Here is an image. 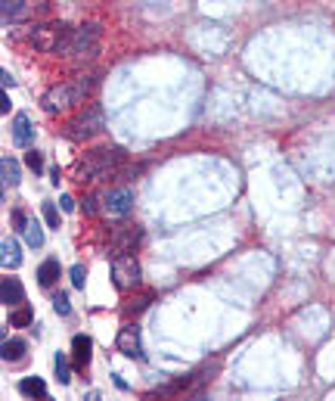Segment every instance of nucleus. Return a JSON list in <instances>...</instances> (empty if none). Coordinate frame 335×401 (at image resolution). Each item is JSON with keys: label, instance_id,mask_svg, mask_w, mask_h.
<instances>
[{"label": "nucleus", "instance_id": "2eb2a0df", "mask_svg": "<svg viewBox=\"0 0 335 401\" xmlns=\"http://www.w3.org/2000/svg\"><path fill=\"white\" fill-rule=\"evenodd\" d=\"M25 339H3V361L6 364H16V361H22L25 358Z\"/></svg>", "mask_w": 335, "mask_h": 401}, {"label": "nucleus", "instance_id": "cd10ccee", "mask_svg": "<svg viewBox=\"0 0 335 401\" xmlns=\"http://www.w3.org/2000/svg\"><path fill=\"white\" fill-rule=\"evenodd\" d=\"M62 212H72V208H74V199H72V196H62Z\"/></svg>", "mask_w": 335, "mask_h": 401}, {"label": "nucleus", "instance_id": "ddd939ff", "mask_svg": "<svg viewBox=\"0 0 335 401\" xmlns=\"http://www.w3.org/2000/svg\"><path fill=\"white\" fill-rule=\"evenodd\" d=\"M62 268H59V258H47V262H41V268H37V283L41 286H53L56 280H59Z\"/></svg>", "mask_w": 335, "mask_h": 401}, {"label": "nucleus", "instance_id": "4468645a", "mask_svg": "<svg viewBox=\"0 0 335 401\" xmlns=\"http://www.w3.org/2000/svg\"><path fill=\"white\" fill-rule=\"evenodd\" d=\"M19 392L28 395V398H43V395H47V386H43L41 376H25V380H19Z\"/></svg>", "mask_w": 335, "mask_h": 401}, {"label": "nucleus", "instance_id": "7ed1b4c3", "mask_svg": "<svg viewBox=\"0 0 335 401\" xmlns=\"http://www.w3.org/2000/svg\"><path fill=\"white\" fill-rule=\"evenodd\" d=\"M72 35L74 28H68L65 22H34V26H28L16 38H25V44H31L41 53H50V57H65L68 44H72Z\"/></svg>", "mask_w": 335, "mask_h": 401}, {"label": "nucleus", "instance_id": "412c9836", "mask_svg": "<svg viewBox=\"0 0 335 401\" xmlns=\"http://www.w3.org/2000/svg\"><path fill=\"white\" fill-rule=\"evenodd\" d=\"M43 221H47V227L59 231V212H56L53 202H43Z\"/></svg>", "mask_w": 335, "mask_h": 401}, {"label": "nucleus", "instance_id": "9b49d317", "mask_svg": "<svg viewBox=\"0 0 335 401\" xmlns=\"http://www.w3.org/2000/svg\"><path fill=\"white\" fill-rule=\"evenodd\" d=\"M12 144H16V146H31V144H34V128H31L28 115H16V119H12Z\"/></svg>", "mask_w": 335, "mask_h": 401}, {"label": "nucleus", "instance_id": "f257e3e1", "mask_svg": "<svg viewBox=\"0 0 335 401\" xmlns=\"http://www.w3.org/2000/svg\"><path fill=\"white\" fill-rule=\"evenodd\" d=\"M124 162H128V153L121 146H97V150L84 153V159H78L74 181L93 184V181H105V177L115 181V175L124 168Z\"/></svg>", "mask_w": 335, "mask_h": 401}, {"label": "nucleus", "instance_id": "39448f33", "mask_svg": "<svg viewBox=\"0 0 335 401\" xmlns=\"http://www.w3.org/2000/svg\"><path fill=\"white\" fill-rule=\"evenodd\" d=\"M103 131V109L97 106V103H90V106H84V113L74 115L72 121L65 125V137L68 140H90L93 134Z\"/></svg>", "mask_w": 335, "mask_h": 401}, {"label": "nucleus", "instance_id": "9d476101", "mask_svg": "<svg viewBox=\"0 0 335 401\" xmlns=\"http://www.w3.org/2000/svg\"><path fill=\"white\" fill-rule=\"evenodd\" d=\"M90 351H93V339L84 336V333H78V336L72 339V361L78 370H87V364H90Z\"/></svg>", "mask_w": 335, "mask_h": 401}, {"label": "nucleus", "instance_id": "f8f14e48", "mask_svg": "<svg viewBox=\"0 0 335 401\" xmlns=\"http://www.w3.org/2000/svg\"><path fill=\"white\" fill-rule=\"evenodd\" d=\"M0 299H3L6 308H19L25 302V293H22V283L16 277H3V286H0Z\"/></svg>", "mask_w": 335, "mask_h": 401}, {"label": "nucleus", "instance_id": "aec40b11", "mask_svg": "<svg viewBox=\"0 0 335 401\" xmlns=\"http://www.w3.org/2000/svg\"><path fill=\"white\" fill-rule=\"evenodd\" d=\"M53 311L62 314V317H68V314H72V305H68V295L65 293H56L53 295Z\"/></svg>", "mask_w": 335, "mask_h": 401}, {"label": "nucleus", "instance_id": "c85d7f7f", "mask_svg": "<svg viewBox=\"0 0 335 401\" xmlns=\"http://www.w3.org/2000/svg\"><path fill=\"white\" fill-rule=\"evenodd\" d=\"M0 78H3V88H12V75H10V72H0Z\"/></svg>", "mask_w": 335, "mask_h": 401}, {"label": "nucleus", "instance_id": "f03ea898", "mask_svg": "<svg viewBox=\"0 0 335 401\" xmlns=\"http://www.w3.org/2000/svg\"><path fill=\"white\" fill-rule=\"evenodd\" d=\"M97 84H99V75H78V78H72V81L53 84V88L41 97L43 113L56 115V113H65V109L78 106V103H84L87 97L93 94V88H97Z\"/></svg>", "mask_w": 335, "mask_h": 401}, {"label": "nucleus", "instance_id": "dca6fc26", "mask_svg": "<svg viewBox=\"0 0 335 401\" xmlns=\"http://www.w3.org/2000/svg\"><path fill=\"white\" fill-rule=\"evenodd\" d=\"M0 252H3V268H19V262H22V252H19L16 239L6 237L3 243H0Z\"/></svg>", "mask_w": 335, "mask_h": 401}, {"label": "nucleus", "instance_id": "1a4fd4ad", "mask_svg": "<svg viewBox=\"0 0 335 401\" xmlns=\"http://www.w3.org/2000/svg\"><path fill=\"white\" fill-rule=\"evenodd\" d=\"M118 351L128 358H143V345H140V330H136L134 324L121 326V333H118Z\"/></svg>", "mask_w": 335, "mask_h": 401}, {"label": "nucleus", "instance_id": "5701e85b", "mask_svg": "<svg viewBox=\"0 0 335 401\" xmlns=\"http://www.w3.org/2000/svg\"><path fill=\"white\" fill-rule=\"evenodd\" d=\"M68 277H72V286H74V289H84V280H87L84 264H74V268L68 271Z\"/></svg>", "mask_w": 335, "mask_h": 401}, {"label": "nucleus", "instance_id": "20e7f679", "mask_svg": "<svg viewBox=\"0 0 335 401\" xmlns=\"http://www.w3.org/2000/svg\"><path fill=\"white\" fill-rule=\"evenodd\" d=\"M99 44H103V26L99 22H84V26L74 28L65 57L74 59V63H87V59H93L99 53Z\"/></svg>", "mask_w": 335, "mask_h": 401}, {"label": "nucleus", "instance_id": "4be33fe9", "mask_svg": "<svg viewBox=\"0 0 335 401\" xmlns=\"http://www.w3.org/2000/svg\"><path fill=\"white\" fill-rule=\"evenodd\" d=\"M53 367H56V380H59V382H68V380H72V376H68V361H65V355H56Z\"/></svg>", "mask_w": 335, "mask_h": 401}, {"label": "nucleus", "instance_id": "b1692460", "mask_svg": "<svg viewBox=\"0 0 335 401\" xmlns=\"http://www.w3.org/2000/svg\"><path fill=\"white\" fill-rule=\"evenodd\" d=\"M25 162H28V168L34 171V175H41V171H43V156H41V153H37V150H28Z\"/></svg>", "mask_w": 335, "mask_h": 401}, {"label": "nucleus", "instance_id": "a211bd4d", "mask_svg": "<svg viewBox=\"0 0 335 401\" xmlns=\"http://www.w3.org/2000/svg\"><path fill=\"white\" fill-rule=\"evenodd\" d=\"M22 233H25V243H28L31 249H41V246H43V231H41V224H37L34 218H31L28 224H25Z\"/></svg>", "mask_w": 335, "mask_h": 401}, {"label": "nucleus", "instance_id": "6e6552de", "mask_svg": "<svg viewBox=\"0 0 335 401\" xmlns=\"http://www.w3.org/2000/svg\"><path fill=\"white\" fill-rule=\"evenodd\" d=\"M130 208H134V190L128 187H115L105 193V212L115 215V218H124V215H130Z\"/></svg>", "mask_w": 335, "mask_h": 401}, {"label": "nucleus", "instance_id": "bb28decb", "mask_svg": "<svg viewBox=\"0 0 335 401\" xmlns=\"http://www.w3.org/2000/svg\"><path fill=\"white\" fill-rule=\"evenodd\" d=\"M84 212L87 215H97V196H84Z\"/></svg>", "mask_w": 335, "mask_h": 401}, {"label": "nucleus", "instance_id": "f3484780", "mask_svg": "<svg viewBox=\"0 0 335 401\" xmlns=\"http://www.w3.org/2000/svg\"><path fill=\"white\" fill-rule=\"evenodd\" d=\"M0 171H3V184H10V187H16V184L22 181V177H19V162L10 156L0 159Z\"/></svg>", "mask_w": 335, "mask_h": 401}, {"label": "nucleus", "instance_id": "393cba45", "mask_svg": "<svg viewBox=\"0 0 335 401\" xmlns=\"http://www.w3.org/2000/svg\"><path fill=\"white\" fill-rule=\"evenodd\" d=\"M140 171H143V165H124V168L115 175V181H130V177H136Z\"/></svg>", "mask_w": 335, "mask_h": 401}, {"label": "nucleus", "instance_id": "6ab92c4d", "mask_svg": "<svg viewBox=\"0 0 335 401\" xmlns=\"http://www.w3.org/2000/svg\"><path fill=\"white\" fill-rule=\"evenodd\" d=\"M31 317H34V314H31V308L19 305L16 311L10 314V326H28V324H31Z\"/></svg>", "mask_w": 335, "mask_h": 401}, {"label": "nucleus", "instance_id": "a878e982", "mask_svg": "<svg viewBox=\"0 0 335 401\" xmlns=\"http://www.w3.org/2000/svg\"><path fill=\"white\" fill-rule=\"evenodd\" d=\"M12 224H16V231L22 233V231H25V224H28V218H25L22 212H12Z\"/></svg>", "mask_w": 335, "mask_h": 401}, {"label": "nucleus", "instance_id": "0eeeda50", "mask_svg": "<svg viewBox=\"0 0 335 401\" xmlns=\"http://www.w3.org/2000/svg\"><path fill=\"white\" fill-rule=\"evenodd\" d=\"M140 243H143V231L136 224H115L109 231V246H112V252H115V255L134 252Z\"/></svg>", "mask_w": 335, "mask_h": 401}, {"label": "nucleus", "instance_id": "423d86ee", "mask_svg": "<svg viewBox=\"0 0 335 401\" xmlns=\"http://www.w3.org/2000/svg\"><path fill=\"white\" fill-rule=\"evenodd\" d=\"M112 280L121 293H130V289L140 286V262L134 258V252H124V255H115L112 262Z\"/></svg>", "mask_w": 335, "mask_h": 401}]
</instances>
